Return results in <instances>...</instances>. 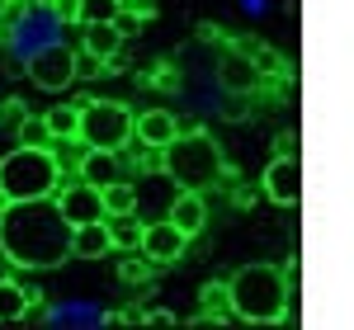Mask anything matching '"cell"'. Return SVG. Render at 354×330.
Returning a JSON list of instances; mask_svg holds the SVG:
<instances>
[{"label":"cell","mask_w":354,"mask_h":330,"mask_svg":"<svg viewBox=\"0 0 354 330\" xmlns=\"http://www.w3.org/2000/svg\"><path fill=\"white\" fill-rule=\"evenodd\" d=\"M0 250L19 269H57L71 260V222L57 198H19L0 203Z\"/></svg>","instance_id":"cell-1"},{"label":"cell","mask_w":354,"mask_h":330,"mask_svg":"<svg viewBox=\"0 0 354 330\" xmlns=\"http://www.w3.org/2000/svg\"><path fill=\"white\" fill-rule=\"evenodd\" d=\"M227 298H232V316H241L250 326H274L288 316L293 288H288L283 269H274V264H245L232 274Z\"/></svg>","instance_id":"cell-2"},{"label":"cell","mask_w":354,"mask_h":330,"mask_svg":"<svg viewBox=\"0 0 354 330\" xmlns=\"http://www.w3.org/2000/svg\"><path fill=\"white\" fill-rule=\"evenodd\" d=\"M161 170L180 184V189H198L208 193L218 179H227V156H222V146L203 128H180L175 137L161 146Z\"/></svg>","instance_id":"cell-3"},{"label":"cell","mask_w":354,"mask_h":330,"mask_svg":"<svg viewBox=\"0 0 354 330\" xmlns=\"http://www.w3.org/2000/svg\"><path fill=\"white\" fill-rule=\"evenodd\" d=\"M62 184V165L48 146H15L10 156H0V203H19V198H48Z\"/></svg>","instance_id":"cell-4"},{"label":"cell","mask_w":354,"mask_h":330,"mask_svg":"<svg viewBox=\"0 0 354 330\" xmlns=\"http://www.w3.org/2000/svg\"><path fill=\"white\" fill-rule=\"evenodd\" d=\"M81 142L85 146H104V151H123L133 142V109L118 104V99H85Z\"/></svg>","instance_id":"cell-5"},{"label":"cell","mask_w":354,"mask_h":330,"mask_svg":"<svg viewBox=\"0 0 354 330\" xmlns=\"http://www.w3.org/2000/svg\"><path fill=\"white\" fill-rule=\"evenodd\" d=\"M24 66H28V81L38 85V90H48V95H62L66 85L76 81V52H71L66 43H48V48H38Z\"/></svg>","instance_id":"cell-6"},{"label":"cell","mask_w":354,"mask_h":330,"mask_svg":"<svg viewBox=\"0 0 354 330\" xmlns=\"http://www.w3.org/2000/svg\"><path fill=\"white\" fill-rule=\"evenodd\" d=\"M260 189H265V198L279 203V208H298L302 203V161L298 156H274V161L265 165Z\"/></svg>","instance_id":"cell-7"},{"label":"cell","mask_w":354,"mask_h":330,"mask_svg":"<svg viewBox=\"0 0 354 330\" xmlns=\"http://www.w3.org/2000/svg\"><path fill=\"white\" fill-rule=\"evenodd\" d=\"M57 33H62V19H57L48 5H38V10H28V14H19V24H15V38H10V48L24 57H33L38 48H48V43H57Z\"/></svg>","instance_id":"cell-8"},{"label":"cell","mask_w":354,"mask_h":330,"mask_svg":"<svg viewBox=\"0 0 354 330\" xmlns=\"http://www.w3.org/2000/svg\"><path fill=\"white\" fill-rule=\"evenodd\" d=\"M57 208H62V217L71 222V226H81V222H100L104 217V198L95 184H85L81 175L71 179V184H57Z\"/></svg>","instance_id":"cell-9"},{"label":"cell","mask_w":354,"mask_h":330,"mask_svg":"<svg viewBox=\"0 0 354 330\" xmlns=\"http://www.w3.org/2000/svg\"><path fill=\"white\" fill-rule=\"evenodd\" d=\"M185 246H189V236L175 226V222H142V255L151 260V264H175L180 255H185Z\"/></svg>","instance_id":"cell-10"},{"label":"cell","mask_w":354,"mask_h":330,"mask_svg":"<svg viewBox=\"0 0 354 330\" xmlns=\"http://www.w3.org/2000/svg\"><path fill=\"white\" fill-rule=\"evenodd\" d=\"M175 133H180V123H175V113H170V109H142V113H133V142H137V146H147V151H161Z\"/></svg>","instance_id":"cell-11"},{"label":"cell","mask_w":354,"mask_h":330,"mask_svg":"<svg viewBox=\"0 0 354 330\" xmlns=\"http://www.w3.org/2000/svg\"><path fill=\"white\" fill-rule=\"evenodd\" d=\"M81 175L85 184H95V189H104L113 179H123V151H104V146H85L81 156Z\"/></svg>","instance_id":"cell-12"},{"label":"cell","mask_w":354,"mask_h":330,"mask_svg":"<svg viewBox=\"0 0 354 330\" xmlns=\"http://www.w3.org/2000/svg\"><path fill=\"white\" fill-rule=\"evenodd\" d=\"M165 217L175 222V226H180L185 236H198V231L208 226V198H203L198 189H180V193H175V203H170V213H165Z\"/></svg>","instance_id":"cell-13"},{"label":"cell","mask_w":354,"mask_h":330,"mask_svg":"<svg viewBox=\"0 0 354 330\" xmlns=\"http://www.w3.org/2000/svg\"><path fill=\"white\" fill-rule=\"evenodd\" d=\"M76 255H81V260H104V255H113V241H109L104 217L71 226V260H76Z\"/></svg>","instance_id":"cell-14"},{"label":"cell","mask_w":354,"mask_h":330,"mask_svg":"<svg viewBox=\"0 0 354 330\" xmlns=\"http://www.w3.org/2000/svg\"><path fill=\"white\" fill-rule=\"evenodd\" d=\"M218 76H222V85H227V90L245 95V90H255V85H260V66H255L250 57H241V52H227L218 61Z\"/></svg>","instance_id":"cell-15"},{"label":"cell","mask_w":354,"mask_h":330,"mask_svg":"<svg viewBox=\"0 0 354 330\" xmlns=\"http://www.w3.org/2000/svg\"><path fill=\"white\" fill-rule=\"evenodd\" d=\"M85 33H81V48H85V57H100V61H109L113 52H123V33L113 28V19L109 24H81Z\"/></svg>","instance_id":"cell-16"},{"label":"cell","mask_w":354,"mask_h":330,"mask_svg":"<svg viewBox=\"0 0 354 330\" xmlns=\"http://www.w3.org/2000/svg\"><path fill=\"white\" fill-rule=\"evenodd\" d=\"M38 302V293L24 288V283H15V278H0V321H24L28 311Z\"/></svg>","instance_id":"cell-17"},{"label":"cell","mask_w":354,"mask_h":330,"mask_svg":"<svg viewBox=\"0 0 354 330\" xmlns=\"http://www.w3.org/2000/svg\"><path fill=\"white\" fill-rule=\"evenodd\" d=\"M104 226H109L113 250H137V246H142V222H137V213H118V217H104Z\"/></svg>","instance_id":"cell-18"},{"label":"cell","mask_w":354,"mask_h":330,"mask_svg":"<svg viewBox=\"0 0 354 330\" xmlns=\"http://www.w3.org/2000/svg\"><path fill=\"white\" fill-rule=\"evenodd\" d=\"M100 198H104V217L137 213V184H128V179H113V184H104V189H100Z\"/></svg>","instance_id":"cell-19"},{"label":"cell","mask_w":354,"mask_h":330,"mask_svg":"<svg viewBox=\"0 0 354 330\" xmlns=\"http://www.w3.org/2000/svg\"><path fill=\"white\" fill-rule=\"evenodd\" d=\"M15 142H19V146H53L48 118H43V113H24V118L15 123Z\"/></svg>","instance_id":"cell-20"},{"label":"cell","mask_w":354,"mask_h":330,"mask_svg":"<svg viewBox=\"0 0 354 330\" xmlns=\"http://www.w3.org/2000/svg\"><path fill=\"white\" fill-rule=\"evenodd\" d=\"M53 137H81V104H57V109H43Z\"/></svg>","instance_id":"cell-21"},{"label":"cell","mask_w":354,"mask_h":330,"mask_svg":"<svg viewBox=\"0 0 354 330\" xmlns=\"http://www.w3.org/2000/svg\"><path fill=\"white\" fill-rule=\"evenodd\" d=\"M48 151L57 156L62 175H66V170L76 175V170H81V156H85V142H81V137H53V146H48Z\"/></svg>","instance_id":"cell-22"},{"label":"cell","mask_w":354,"mask_h":330,"mask_svg":"<svg viewBox=\"0 0 354 330\" xmlns=\"http://www.w3.org/2000/svg\"><path fill=\"white\" fill-rule=\"evenodd\" d=\"M123 10V0H81V24H109Z\"/></svg>","instance_id":"cell-23"},{"label":"cell","mask_w":354,"mask_h":330,"mask_svg":"<svg viewBox=\"0 0 354 330\" xmlns=\"http://www.w3.org/2000/svg\"><path fill=\"white\" fill-rule=\"evenodd\" d=\"M151 269H156V264H151L142 250H137V260H118V274L128 278V283H147V278H151Z\"/></svg>","instance_id":"cell-24"},{"label":"cell","mask_w":354,"mask_h":330,"mask_svg":"<svg viewBox=\"0 0 354 330\" xmlns=\"http://www.w3.org/2000/svg\"><path fill=\"white\" fill-rule=\"evenodd\" d=\"M198 298H203V311H227V316H232V298H227V283H208V288H203Z\"/></svg>","instance_id":"cell-25"},{"label":"cell","mask_w":354,"mask_h":330,"mask_svg":"<svg viewBox=\"0 0 354 330\" xmlns=\"http://www.w3.org/2000/svg\"><path fill=\"white\" fill-rule=\"evenodd\" d=\"M48 10L62 24H81V0H48Z\"/></svg>","instance_id":"cell-26"},{"label":"cell","mask_w":354,"mask_h":330,"mask_svg":"<svg viewBox=\"0 0 354 330\" xmlns=\"http://www.w3.org/2000/svg\"><path fill=\"white\" fill-rule=\"evenodd\" d=\"M302 146H298V128H288L283 137H279V156H298Z\"/></svg>","instance_id":"cell-27"},{"label":"cell","mask_w":354,"mask_h":330,"mask_svg":"<svg viewBox=\"0 0 354 330\" xmlns=\"http://www.w3.org/2000/svg\"><path fill=\"white\" fill-rule=\"evenodd\" d=\"M142 321H147V326H175V316H170V311H156V307L142 311Z\"/></svg>","instance_id":"cell-28"},{"label":"cell","mask_w":354,"mask_h":330,"mask_svg":"<svg viewBox=\"0 0 354 330\" xmlns=\"http://www.w3.org/2000/svg\"><path fill=\"white\" fill-rule=\"evenodd\" d=\"M0 5H19V0H0Z\"/></svg>","instance_id":"cell-29"}]
</instances>
